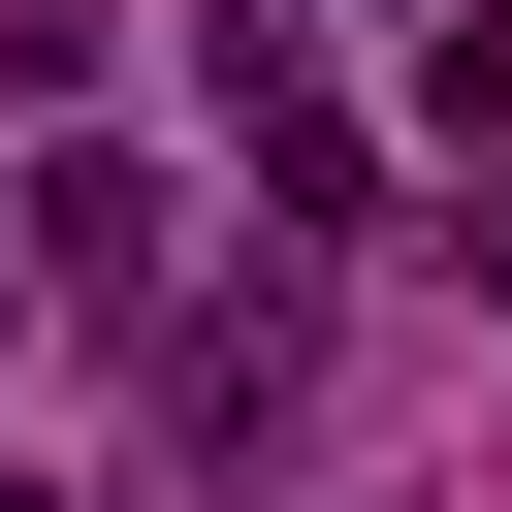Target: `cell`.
Instances as JSON below:
<instances>
[{
	"label": "cell",
	"mask_w": 512,
	"mask_h": 512,
	"mask_svg": "<svg viewBox=\"0 0 512 512\" xmlns=\"http://www.w3.org/2000/svg\"><path fill=\"white\" fill-rule=\"evenodd\" d=\"M0 512H64V480H0Z\"/></svg>",
	"instance_id": "5b68a950"
},
{
	"label": "cell",
	"mask_w": 512,
	"mask_h": 512,
	"mask_svg": "<svg viewBox=\"0 0 512 512\" xmlns=\"http://www.w3.org/2000/svg\"><path fill=\"white\" fill-rule=\"evenodd\" d=\"M192 96H224V160H256L288 224H352V192H384V128H352V64H320L288 0H224V32H192Z\"/></svg>",
	"instance_id": "6da1fadb"
},
{
	"label": "cell",
	"mask_w": 512,
	"mask_h": 512,
	"mask_svg": "<svg viewBox=\"0 0 512 512\" xmlns=\"http://www.w3.org/2000/svg\"><path fill=\"white\" fill-rule=\"evenodd\" d=\"M32 288L64 320H160V160H32Z\"/></svg>",
	"instance_id": "7a4b0ae2"
},
{
	"label": "cell",
	"mask_w": 512,
	"mask_h": 512,
	"mask_svg": "<svg viewBox=\"0 0 512 512\" xmlns=\"http://www.w3.org/2000/svg\"><path fill=\"white\" fill-rule=\"evenodd\" d=\"M288 384H320V288H288V256H256V288H192V416H224V448H256V416H288Z\"/></svg>",
	"instance_id": "3957f363"
},
{
	"label": "cell",
	"mask_w": 512,
	"mask_h": 512,
	"mask_svg": "<svg viewBox=\"0 0 512 512\" xmlns=\"http://www.w3.org/2000/svg\"><path fill=\"white\" fill-rule=\"evenodd\" d=\"M0 288H32V256H0Z\"/></svg>",
	"instance_id": "8992f818"
},
{
	"label": "cell",
	"mask_w": 512,
	"mask_h": 512,
	"mask_svg": "<svg viewBox=\"0 0 512 512\" xmlns=\"http://www.w3.org/2000/svg\"><path fill=\"white\" fill-rule=\"evenodd\" d=\"M480 288H512V192H480Z\"/></svg>",
	"instance_id": "277c9868"
}]
</instances>
